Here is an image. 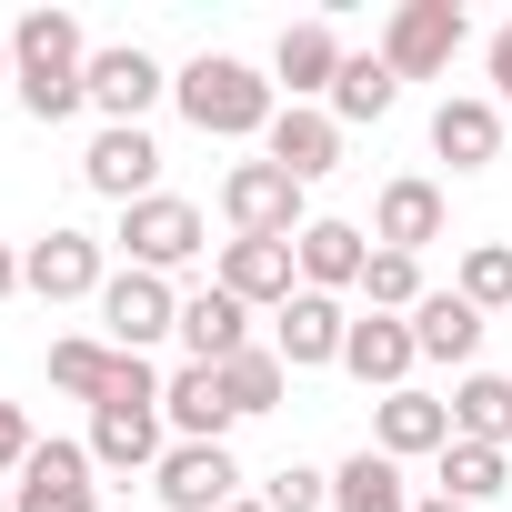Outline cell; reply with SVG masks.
Instances as JSON below:
<instances>
[{
  "instance_id": "cell-1",
  "label": "cell",
  "mask_w": 512,
  "mask_h": 512,
  "mask_svg": "<svg viewBox=\"0 0 512 512\" xmlns=\"http://www.w3.org/2000/svg\"><path fill=\"white\" fill-rule=\"evenodd\" d=\"M11 91H21V111L41 131L91 101V41H81L71 11H21V31H11Z\"/></svg>"
},
{
  "instance_id": "cell-2",
  "label": "cell",
  "mask_w": 512,
  "mask_h": 512,
  "mask_svg": "<svg viewBox=\"0 0 512 512\" xmlns=\"http://www.w3.org/2000/svg\"><path fill=\"white\" fill-rule=\"evenodd\" d=\"M171 101H181V121H191L201 141H262V131L282 121V91L251 71V61H231V51H201V61L171 81Z\"/></svg>"
},
{
  "instance_id": "cell-3",
  "label": "cell",
  "mask_w": 512,
  "mask_h": 512,
  "mask_svg": "<svg viewBox=\"0 0 512 512\" xmlns=\"http://www.w3.org/2000/svg\"><path fill=\"white\" fill-rule=\"evenodd\" d=\"M161 332H181V292H171L161 272H131V262H121V272L101 282V342L151 362V342H161Z\"/></svg>"
},
{
  "instance_id": "cell-4",
  "label": "cell",
  "mask_w": 512,
  "mask_h": 512,
  "mask_svg": "<svg viewBox=\"0 0 512 512\" xmlns=\"http://www.w3.org/2000/svg\"><path fill=\"white\" fill-rule=\"evenodd\" d=\"M221 211H231V241H302V181L282 161H241L221 181Z\"/></svg>"
},
{
  "instance_id": "cell-5",
  "label": "cell",
  "mask_w": 512,
  "mask_h": 512,
  "mask_svg": "<svg viewBox=\"0 0 512 512\" xmlns=\"http://www.w3.org/2000/svg\"><path fill=\"white\" fill-rule=\"evenodd\" d=\"M121 251H131V272H181V262H201L211 251V231H201V211L191 201H171V191H151V201H131L121 211Z\"/></svg>"
},
{
  "instance_id": "cell-6",
  "label": "cell",
  "mask_w": 512,
  "mask_h": 512,
  "mask_svg": "<svg viewBox=\"0 0 512 512\" xmlns=\"http://www.w3.org/2000/svg\"><path fill=\"white\" fill-rule=\"evenodd\" d=\"M462 51V0H402V11L382 21V61L392 81H442Z\"/></svg>"
},
{
  "instance_id": "cell-7",
  "label": "cell",
  "mask_w": 512,
  "mask_h": 512,
  "mask_svg": "<svg viewBox=\"0 0 512 512\" xmlns=\"http://www.w3.org/2000/svg\"><path fill=\"white\" fill-rule=\"evenodd\" d=\"M11 512H101V462L91 442H41L11 472Z\"/></svg>"
},
{
  "instance_id": "cell-8",
  "label": "cell",
  "mask_w": 512,
  "mask_h": 512,
  "mask_svg": "<svg viewBox=\"0 0 512 512\" xmlns=\"http://www.w3.org/2000/svg\"><path fill=\"white\" fill-rule=\"evenodd\" d=\"M101 282H111V262L91 231H41L21 251V292H41V302H101Z\"/></svg>"
},
{
  "instance_id": "cell-9",
  "label": "cell",
  "mask_w": 512,
  "mask_h": 512,
  "mask_svg": "<svg viewBox=\"0 0 512 512\" xmlns=\"http://www.w3.org/2000/svg\"><path fill=\"white\" fill-rule=\"evenodd\" d=\"M151 482H161L171 512H231V502H241V462H231V442H171Z\"/></svg>"
},
{
  "instance_id": "cell-10",
  "label": "cell",
  "mask_w": 512,
  "mask_h": 512,
  "mask_svg": "<svg viewBox=\"0 0 512 512\" xmlns=\"http://www.w3.org/2000/svg\"><path fill=\"white\" fill-rule=\"evenodd\" d=\"M342 342H352V312H342L332 292H292V302L272 312V352H282V372H322V362H342Z\"/></svg>"
},
{
  "instance_id": "cell-11",
  "label": "cell",
  "mask_w": 512,
  "mask_h": 512,
  "mask_svg": "<svg viewBox=\"0 0 512 512\" xmlns=\"http://www.w3.org/2000/svg\"><path fill=\"white\" fill-rule=\"evenodd\" d=\"M241 312H282L302 292V262H292V241H221V272H211Z\"/></svg>"
},
{
  "instance_id": "cell-12",
  "label": "cell",
  "mask_w": 512,
  "mask_h": 512,
  "mask_svg": "<svg viewBox=\"0 0 512 512\" xmlns=\"http://www.w3.org/2000/svg\"><path fill=\"white\" fill-rule=\"evenodd\" d=\"M171 91V71L141 51V41H111V51H91V111H111L121 131H141V111Z\"/></svg>"
},
{
  "instance_id": "cell-13",
  "label": "cell",
  "mask_w": 512,
  "mask_h": 512,
  "mask_svg": "<svg viewBox=\"0 0 512 512\" xmlns=\"http://www.w3.org/2000/svg\"><path fill=\"white\" fill-rule=\"evenodd\" d=\"M81 181L101 191V201H151V181H161V141L151 131H121V121H101V141L81 151Z\"/></svg>"
},
{
  "instance_id": "cell-14",
  "label": "cell",
  "mask_w": 512,
  "mask_h": 512,
  "mask_svg": "<svg viewBox=\"0 0 512 512\" xmlns=\"http://www.w3.org/2000/svg\"><path fill=\"white\" fill-rule=\"evenodd\" d=\"M412 362H422V342H412L402 312H362L352 342H342V372H352L362 392H412Z\"/></svg>"
},
{
  "instance_id": "cell-15",
  "label": "cell",
  "mask_w": 512,
  "mask_h": 512,
  "mask_svg": "<svg viewBox=\"0 0 512 512\" xmlns=\"http://www.w3.org/2000/svg\"><path fill=\"white\" fill-rule=\"evenodd\" d=\"M262 161H282V171L312 191L322 171H342V121H332V111H312V101H282V121L262 131Z\"/></svg>"
},
{
  "instance_id": "cell-16",
  "label": "cell",
  "mask_w": 512,
  "mask_h": 512,
  "mask_svg": "<svg viewBox=\"0 0 512 512\" xmlns=\"http://www.w3.org/2000/svg\"><path fill=\"white\" fill-rule=\"evenodd\" d=\"M442 442H452V402H432V392H382V402H372V452H392V462H442Z\"/></svg>"
},
{
  "instance_id": "cell-17",
  "label": "cell",
  "mask_w": 512,
  "mask_h": 512,
  "mask_svg": "<svg viewBox=\"0 0 512 512\" xmlns=\"http://www.w3.org/2000/svg\"><path fill=\"white\" fill-rule=\"evenodd\" d=\"M372 241L382 251H422L442 241V181H422V171H402V181H382V201H372Z\"/></svg>"
},
{
  "instance_id": "cell-18",
  "label": "cell",
  "mask_w": 512,
  "mask_h": 512,
  "mask_svg": "<svg viewBox=\"0 0 512 512\" xmlns=\"http://www.w3.org/2000/svg\"><path fill=\"white\" fill-rule=\"evenodd\" d=\"M342 61H352V51L332 41V21H292V31H282V51H272V91H292V101H312V111H322V101H332V81H342Z\"/></svg>"
},
{
  "instance_id": "cell-19",
  "label": "cell",
  "mask_w": 512,
  "mask_h": 512,
  "mask_svg": "<svg viewBox=\"0 0 512 512\" xmlns=\"http://www.w3.org/2000/svg\"><path fill=\"white\" fill-rule=\"evenodd\" d=\"M161 422H171L181 442H221V432L241 422V402H231V382H221L211 362H181V372L161 382Z\"/></svg>"
},
{
  "instance_id": "cell-20",
  "label": "cell",
  "mask_w": 512,
  "mask_h": 512,
  "mask_svg": "<svg viewBox=\"0 0 512 512\" xmlns=\"http://www.w3.org/2000/svg\"><path fill=\"white\" fill-rule=\"evenodd\" d=\"M292 262H302V292H362V272H372V241L352 231V221H302V241H292Z\"/></svg>"
},
{
  "instance_id": "cell-21",
  "label": "cell",
  "mask_w": 512,
  "mask_h": 512,
  "mask_svg": "<svg viewBox=\"0 0 512 512\" xmlns=\"http://www.w3.org/2000/svg\"><path fill=\"white\" fill-rule=\"evenodd\" d=\"M432 151H442L452 171H492V161H502V101L452 91V101L432 111Z\"/></svg>"
},
{
  "instance_id": "cell-22",
  "label": "cell",
  "mask_w": 512,
  "mask_h": 512,
  "mask_svg": "<svg viewBox=\"0 0 512 512\" xmlns=\"http://www.w3.org/2000/svg\"><path fill=\"white\" fill-rule=\"evenodd\" d=\"M91 462L101 472H161V402H101L91 412Z\"/></svg>"
},
{
  "instance_id": "cell-23",
  "label": "cell",
  "mask_w": 512,
  "mask_h": 512,
  "mask_svg": "<svg viewBox=\"0 0 512 512\" xmlns=\"http://www.w3.org/2000/svg\"><path fill=\"white\" fill-rule=\"evenodd\" d=\"M181 342H191V362H211V372H221V362H241V352H251V312L211 282V292H191V302H181Z\"/></svg>"
},
{
  "instance_id": "cell-24",
  "label": "cell",
  "mask_w": 512,
  "mask_h": 512,
  "mask_svg": "<svg viewBox=\"0 0 512 512\" xmlns=\"http://www.w3.org/2000/svg\"><path fill=\"white\" fill-rule=\"evenodd\" d=\"M432 492H442V502H462V512H482L492 492H512V452H492V442H442Z\"/></svg>"
},
{
  "instance_id": "cell-25",
  "label": "cell",
  "mask_w": 512,
  "mask_h": 512,
  "mask_svg": "<svg viewBox=\"0 0 512 512\" xmlns=\"http://www.w3.org/2000/svg\"><path fill=\"white\" fill-rule=\"evenodd\" d=\"M452 442L512 452V382H502V372H462V382H452Z\"/></svg>"
},
{
  "instance_id": "cell-26",
  "label": "cell",
  "mask_w": 512,
  "mask_h": 512,
  "mask_svg": "<svg viewBox=\"0 0 512 512\" xmlns=\"http://www.w3.org/2000/svg\"><path fill=\"white\" fill-rule=\"evenodd\" d=\"M332 512H412V482H402V462L362 442V452L332 472Z\"/></svg>"
},
{
  "instance_id": "cell-27",
  "label": "cell",
  "mask_w": 512,
  "mask_h": 512,
  "mask_svg": "<svg viewBox=\"0 0 512 512\" xmlns=\"http://www.w3.org/2000/svg\"><path fill=\"white\" fill-rule=\"evenodd\" d=\"M412 342H422V362H472V352H482V312H472L462 292H422Z\"/></svg>"
},
{
  "instance_id": "cell-28",
  "label": "cell",
  "mask_w": 512,
  "mask_h": 512,
  "mask_svg": "<svg viewBox=\"0 0 512 512\" xmlns=\"http://www.w3.org/2000/svg\"><path fill=\"white\" fill-rule=\"evenodd\" d=\"M392 101H402L392 61H382V51H352V61H342V81H332V121H382Z\"/></svg>"
},
{
  "instance_id": "cell-29",
  "label": "cell",
  "mask_w": 512,
  "mask_h": 512,
  "mask_svg": "<svg viewBox=\"0 0 512 512\" xmlns=\"http://www.w3.org/2000/svg\"><path fill=\"white\" fill-rule=\"evenodd\" d=\"M111 372H121V352H111V342H81V332H71V342H51V392L101 402V392H111Z\"/></svg>"
},
{
  "instance_id": "cell-30",
  "label": "cell",
  "mask_w": 512,
  "mask_h": 512,
  "mask_svg": "<svg viewBox=\"0 0 512 512\" xmlns=\"http://www.w3.org/2000/svg\"><path fill=\"white\" fill-rule=\"evenodd\" d=\"M472 312H512V241H472L462 251V282H452Z\"/></svg>"
},
{
  "instance_id": "cell-31",
  "label": "cell",
  "mask_w": 512,
  "mask_h": 512,
  "mask_svg": "<svg viewBox=\"0 0 512 512\" xmlns=\"http://www.w3.org/2000/svg\"><path fill=\"white\" fill-rule=\"evenodd\" d=\"M221 382H231V402H241V422H251V412H272V402H282V382H292V372H282V352L251 342L241 362H221Z\"/></svg>"
},
{
  "instance_id": "cell-32",
  "label": "cell",
  "mask_w": 512,
  "mask_h": 512,
  "mask_svg": "<svg viewBox=\"0 0 512 512\" xmlns=\"http://www.w3.org/2000/svg\"><path fill=\"white\" fill-rule=\"evenodd\" d=\"M362 292H372V312H422V262L412 251H372V272H362Z\"/></svg>"
},
{
  "instance_id": "cell-33",
  "label": "cell",
  "mask_w": 512,
  "mask_h": 512,
  "mask_svg": "<svg viewBox=\"0 0 512 512\" xmlns=\"http://www.w3.org/2000/svg\"><path fill=\"white\" fill-rule=\"evenodd\" d=\"M262 512H332V472H312V462H282V472L262 482Z\"/></svg>"
},
{
  "instance_id": "cell-34",
  "label": "cell",
  "mask_w": 512,
  "mask_h": 512,
  "mask_svg": "<svg viewBox=\"0 0 512 512\" xmlns=\"http://www.w3.org/2000/svg\"><path fill=\"white\" fill-rule=\"evenodd\" d=\"M31 452H41V432L21 422V402H0V472H21Z\"/></svg>"
},
{
  "instance_id": "cell-35",
  "label": "cell",
  "mask_w": 512,
  "mask_h": 512,
  "mask_svg": "<svg viewBox=\"0 0 512 512\" xmlns=\"http://www.w3.org/2000/svg\"><path fill=\"white\" fill-rule=\"evenodd\" d=\"M492 101H502V111H512V21H502V31H492Z\"/></svg>"
},
{
  "instance_id": "cell-36",
  "label": "cell",
  "mask_w": 512,
  "mask_h": 512,
  "mask_svg": "<svg viewBox=\"0 0 512 512\" xmlns=\"http://www.w3.org/2000/svg\"><path fill=\"white\" fill-rule=\"evenodd\" d=\"M11 292H21V251L0 241V302H11Z\"/></svg>"
},
{
  "instance_id": "cell-37",
  "label": "cell",
  "mask_w": 512,
  "mask_h": 512,
  "mask_svg": "<svg viewBox=\"0 0 512 512\" xmlns=\"http://www.w3.org/2000/svg\"><path fill=\"white\" fill-rule=\"evenodd\" d=\"M412 512H462V502H442V492H422V502H412Z\"/></svg>"
},
{
  "instance_id": "cell-38",
  "label": "cell",
  "mask_w": 512,
  "mask_h": 512,
  "mask_svg": "<svg viewBox=\"0 0 512 512\" xmlns=\"http://www.w3.org/2000/svg\"><path fill=\"white\" fill-rule=\"evenodd\" d=\"M0 91H11V31H0Z\"/></svg>"
},
{
  "instance_id": "cell-39",
  "label": "cell",
  "mask_w": 512,
  "mask_h": 512,
  "mask_svg": "<svg viewBox=\"0 0 512 512\" xmlns=\"http://www.w3.org/2000/svg\"><path fill=\"white\" fill-rule=\"evenodd\" d=\"M231 512H262V502H231Z\"/></svg>"
},
{
  "instance_id": "cell-40",
  "label": "cell",
  "mask_w": 512,
  "mask_h": 512,
  "mask_svg": "<svg viewBox=\"0 0 512 512\" xmlns=\"http://www.w3.org/2000/svg\"><path fill=\"white\" fill-rule=\"evenodd\" d=\"M0 512H11V492H0Z\"/></svg>"
}]
</instances>
